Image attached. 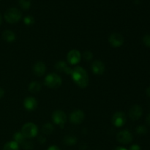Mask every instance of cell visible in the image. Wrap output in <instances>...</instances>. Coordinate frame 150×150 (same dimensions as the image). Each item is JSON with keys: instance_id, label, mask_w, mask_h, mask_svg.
Returning a JSON list of instances; mask_svg holds the SVG:
<instances>
[{"instance_id": "obj_1", "label": "cell", "mask_w": 150, "mask_h": 150, "mask_svg": "<svg viewBox=\"0 0 150 150\" xmlns=\"http://www.w3.org/2000/svg\"><path fill=\"white\" fill-rule=\"evenodd\" d=\"M73 80L80 88H85L89 84V76L87 72L81 67H77L73 69L71 73Z\"/></svg>"}, {"instance_id": "obj_2", "label": "cell", "mask_w": 150, "mask_h": 150, "mask_svg": "<svg viewBox=\"0 0 150 150\" xmlns=\"http://www.w3.org/2000/svg\"><path fill=\"white\" fill-rule=\"evenodd\" d=\"M22 14L21 11L15 7L9 8L4 13V17L6 21L10 23H16L18 22L21 18Z\"/></svg>"}, {"instance_id": "obj_3", "label": "cell", "mask_w": 150, "mask_h": 150, "mask_svg": "<svg viewBox=\"0 0 150 150\" xmlns=\"http://www.w3.org/2000/svg\"><path fill=\"white\" fill-rule=\"evenodd\" d=\"M62 79L56 73H51L48 74L45 78V84L48 88L51 89H57L62 85Z\"/></svg>"}, {"instance_id": "obj_4", "label": "cell", "mask_w": 150, "mask_h": 150, "mask_svg": "<svg viewBox=\"0 0 150 150\" xmlns=\"http://www.w3.org/2000/svg\"><path fill=\"white\" fill-rule=\"evenodd\" d=\"M21 133L26 139H32L38 135V127L34 123L28 122L22 127Z\"/></svg>"}, {"instance_id": "obj_5", "label": "cell", "mask_w": 150, "mask_h": 150, "mask_svg": "<svg viewBox=\"0 0 150 150\" xmlns=\"http://www.w3.org/2000/svg\"><path fill=\"white\" fill-rule=\"evenodd\" d=\"M52 120L55 124L62 127H64V125L67 121V116L64 111H61V110H57V111H54V113L52 114Z\"/></svg>"}, {"instance_id": "obj_6", "label": "cell", "mask_w": 150, "mask_h": 150, "mask_svg": "<svg viewBox=\"0 0 150 150\" xmlns=\"http://www.w3.org/2000/svg\"><path fill=\"white\" fill-rule=\"evenodd\" d=\"M117 139L120 143L122 144H128L133 141V136L128 130H122L117 133Z\"/></svg>"}, {"instance_id": "obj_7", "label": "cell", "mask_w": 150, "mask_h": 150, "mask_svg": "<svg viewBox=\"0 0 150 150\" xmlns=\"http://www.w3.org/2000/svg\"><path fill=\"white\" fill-rule=\"evenodd\" d=\"M85 119V114L81 110H76L73 111L70 116V121L72 124H81Z\"/></svg>"}, {"instance_id": "obj_8", "label": "cell", "mask_w": 150, "mask_h": 150, "mask_svg": "<svg viewBox=\"0 0 150 150\" xmlns=\"http://www.w3.org/2000/svg\"><path fill=\"white\" fill-rule=\"evenodd\" d=\"M108 42L114 48H119L124 43V38L121 34L113 33L110 35Z\"/></svg>"}, {"instance_id": "obj_9", "label": "cell", "mask_w": 150, "mask_h": 150, "mask_svg": "<svg viewBox=\"0 0 150 150\" xmlns=\"http://www.w3.org/2000/svg\"><path fill=\"white\" fill-rule=\"evenodd\" d=\"M126 122V115L123 112H117L113 115L112 123L117 127H122Z\"/></svg>"}, {"instance_id": "obj_10", "label": "cell", "mask_w": 150, "mask_h": 150, "mask_svg": "<svg viewBox=\"0 0 150 150\" xmlns=\"http://www.w3.org/2000/svg\"><path fill=\"white\" fill-rule=\"evenodd\" d=\"M81 53L79 52L78 50L73 49L69 51L67 54V62L70 63V64H76L81 61Z\"/></svg>"}, {"instance_id": "obj_11", "label": "cell", "mask_w": 150, "mask_h": 150, "mask_svg": "<svg viewBox=\"0 0 150 150\" xmlns=\"http://www.w3.org/2000/svg\"><path fill=\"white\" fill-rule=\"evenodd\" d=\"M143 114V109L139 105H135L129 111V117L132 120H138Z\"/></svg>"}, {"instance_id": "obj_12", "label": "cell", "mask_w": 150, "mask_h": 150, "mask_svg": "<svg viewBox=\"0 0 150 150\" xmlns=\"http://www.w3.org/2000/svg\"><path fill=\"white\" fill-rule=\"evenodd\" d=\"M105 64H103V62L100 61V60H95L92 64V71L95 74L98 75V76L103 74V73L105 72Z\"/></svg>"}, {"instance_id": "obj_13", "label": "cell", "mask_w": 150, "mask_h": 150, "mask_svg": "<svg viewBox=\"0 0 150 150\" xmlns=\"http://www.w3.org/2000/svg\"><path fill=\"white\" fill-rule=\"evenodd\" d=\"M46 71V66L43 62L38 61L34 64L33 72L37 76H43Z\"/></svg>"}, {"instance_id": "obj_14", "label": "cell", "mask_w": 150, "mask_h": 150, "mask_svg": "<svg viewBox=\"0 0 150 150\" xmlns=\"http://www.w3.org/2000/svg\"><path fill=\"white\" fill-rule=\"evenodd\" d=\"M23 105L27 111H32L36 109L37 106H38V102L35 98L28 97V98H25L24 101H23Z\"/></svg>"}, {"instance_id": "obj_15", "label": "cell", "mask_w": 150, "mask_h": 150, "mask_svg": "<svg viewBox=\"0 0 150 150\" xmlns=\"http://www.w3.org/2000/svg\"><path fill=\"white\" fill-rule=\"evenodd\" d=\"M55 68L57 69V70L59 72H64L67 74H70L72 73V69L70 68L67 66L66 63L63 61H59L58 62L56 63L55 64Z\"/></svg>"}, {"instance_id": "obj_16", "label": "cell", "mask_w": 150, "mask_h": 150, "mask_svg": "<svg viewBox=\"0 0 150 150\" xmlns=\"http://www.w3.org/2000/svg\"><path fill=\"white\" fill-rule=\"evenodd\" d=\"M2 38L7 42H12L16 40V35L13 32L10 30H6L3 32Z\"/></svg>"}, {"instance_id": "obj_17", "label": "cell", "mask_w": 150, "mask_h": 150, "mask_svg": "<svg viewBox=\"0 0 150 150\" xmlns=\"http://www.w3.org/2000/svg\"><path fill=\"white\" fill-rule=\"evenodd\" d=\"M40 89L41 84L38 81H32L29 85V90L32 93H38V92L40 91Z\"/></svg>"}, {"instance_id": "obj_18", "label": "cell", "mask_w": 150, "mask_h": 150, "mask_svg": "<svg viewBox=\"0 0 150 150\" xmlns=\"http://www.w3.org/2000/svg\"><path fill=\"white\" fill-rule=\"evenodd\" d=\"M3 150H19V144L14 141H11L4 145Z\"/></svg>"}, {"instance_id": "obj_19", "label": "cell", "mask_w": 150, "mask_h": 150, "mask_svg": "<svg viewBox=\"0 0 150 150\" xmlns=\"http://www.w3.org/2000/svg\"><path fill=\"white\" fill-rule=\"evenodd\" d=\"M54 127L53 126L52 124L49 122H47L42 126V133H44L45 135H50L54 132Z\"/></svg>"}, {"instance_id": "obj_20", "label": "cell", "mask_w": 150, "mask_h": 150, "mask_svg": "<svg viewBox=\"0 0 150 150\" xmlns=\"http://www.w3.org/2000/svg\"><path fill=\"white\" fill-rule=\"evenodd\" d=\"M64 143L67 146H73L77 143V139L76 137L73 136H67L64 139Z\"/></svg>"}, {"instance_id": "obj_21", "label": "cell", "mask_w": 150, "mask_h": 150, "mask_svg": "<svg viewBox=\"0 0 150 150\" xmlns=\"http://www.w3.org/2000/svg\"><path fill=\"white\" fill-rule=\"evenodd\" d=\"M13 139H14V142H16L18 144H22L26 141V138L22 134L21 132H17L15 133L13 136Z\"/></svg>"}, {"instance_id": "obj_22", "label": "cell", "mask_w": 150, "mask_h": 150, "mask_svg": "<svg viewBox=\"0 0 150 150\" xmlns=\"http://www.w3.org/2000/svg\"><path fill=\"white\" fill-rule=\"evenodd\" d=\"M18 3L23 10H28L31 6V0H18Z\"/></svg>"}, {"instance_id": "obj_23", "label": "cell", "mask_w": 150, "mask_h": 150, "mask_svg": "<svg viewBox=\"0 0 150 150\" xmlns=\"http://www.w3.org/2000/svg\"><path fill=\"white\" fill-rule=\"evenodd\" d=\"M136 133L139 135L143 136V135H146L147 133V128L144 125H140L137 127L136 128Z\"/></svg>"}, {"instance_id": "obj_24", "label": "cell", "mask_w": 150, "mask_h": 150, "mask_svg": "<svg viewBox=\"0 0 150 150\" xmlns=\"http://www.w3.org/2000/svg\"><path fill=\"white\" fill-rule=\"evenodd\" d=\"M23 22L27 26H31L35 23V18L32 16H27L23 18Z\"/></svg>"}, {"instance_id": "obj_25", "label": "cell", "mask_w": 150, "mask_h": 150, "mask_svg": "<svg viewBox=\"0 0 150 150\" xmlns=\"http://www.w3.org/2000/svg\"><path fill=\"white\" fill-rule=\"evenodd\" d=\"M144 45L147 48H150V35H146L142 39Z\"/></svg>"}, {"instance_id": "obj_26", "label": "cell", "mask_w": 150, "mask_h": 150, "mask_svg": "<svg viewBox=\"0 0 150 150\" xmlns=\"http://www.w3.org/2000/svg\"><path fill=\"white\" fill-rule=\"evenodd\" d=\"M22 145H23V147L25 149H32L34 146L33 143H32V142L26 140L22 144Z\"/></svg>"}, {"instance_id": "obj_27", "label": "cell", "mask_w": 150, "mask_h": 150, "mask_svg": "<svg viewBox=\"0 0 150 150\" xmlns=\"http://www.w3.org/2000/svg\"><path fill=\"white\" fill-rule=\"evenodd\" d=\"M92 57H93V54H92V53L90 52V51H85L84 54H83V58L86 60H88V61L92 59Z\"/></svg>"}, {"instance_id": "obj_28", "label": "cell", "mask_w": 150, "mask_h": 150, "mask_svg": "<svg viewBox=\"0 0 150 150\" xmlns=\"http://www.w3.org/2000/svg\"><path fill=\"white\" fill-rule=\"evenodd\" d=\"M129 150H142V149H141V147L139 146V145L134 144L133 145V146H130V148L129 149Z\"/></svg>"}, {"instance_id": "obj_29", "label": "cell", "mask_w": 150, "mask_h": 150, "mask_svg": "<svg viewBox=\"0 0 150 150\" xmlns=\"http://www.w3.org/2000/svg\"><path fill=\"white\" fill-rule=\"evenodd\" d=\"M47 150H61L57 146H55V145H53V146H49V147L47 149Z\"/></svg>"}, {"instance_id": "obj_30", "label": "cell", "mask_w": 150, "mask_h": 150, "mask_svg": "<svg viewBox=\"0 0 150 150\" xmlns=\"http://www.w3.org/2000/svg\"><path fill=\"white\" fill-rule=\"evenodd\" d=\"M38 140H39V142L40 144H43V143H45V138H44L43 136H40L39 137V139H38Z\"/></svg>"}, {"instance_id": "obj_31", "label": "cell", "mask_w": 150, "mask_h": 150, "mask_svg": "<svg viewBox=\"0 0 150 150\" xmlns=\"http://www.w3.org/2000/svg\"><path fill=\"white\" fill-rule=\"evenodd\" d=\"M4 89H1V88L0 87V99H1V98H2L3 96H4Z\"/></svg>"}, {"instance_id": "obj_32", "label": "cell", "mask_w": 150, "mask_h": 150, "mask_svg": "<svg viewBox=\"0 0 150 150\" xmlns=\"http://www.w3.org/2000/svg\"><path fill=\"white\" fill-rule=\"evenodd\" d=\"M146 123H147V124L149 125L150 126V114H149V115L147 116V117H146Z\"/></svg>"}, {"instance_id": "obj_33", "label": "cell", "mask_w": 150, "mask_h": 150, "mask_svg": "<svg viewBox=\"0 0 150 150\" xmlns=\"http://www.w3.org/2000/svg\"><path fill=\"white\" fill-rule=\"evenodd\" d=\"M114 150H127V149H126L124 147H122V146H118V147L115 148Z\"/></svg>"}, {"instance_id": "obj_34", "label": "cell", "mask_w": 150, "mask_h": 150, "mask_svg": "<svg viewBox=\"0 0 150 150\" xmlns=\"http://www.w3.org/2000/svg\"><path fill=\"white\" fill-rule=\"evenodd\" d=\"M146 95H147L150 98V86L149 87H148L147 89H146Z\"/></svg>"}, {"instance_id": "obj_35", "label": "cell", "mask_w": 150, "mask_h": 150, "mask_svg": "<svg viewBox=\"0 0 150 150\" xmlns=\"http://www.w3.org/2000/svg\"><path fill=\"white\" fill-rule=\"evenodd\" d=\"M1 22H2V18H1V16L0 15V25L1 24Z\"/></svg>"}]
</instances>
